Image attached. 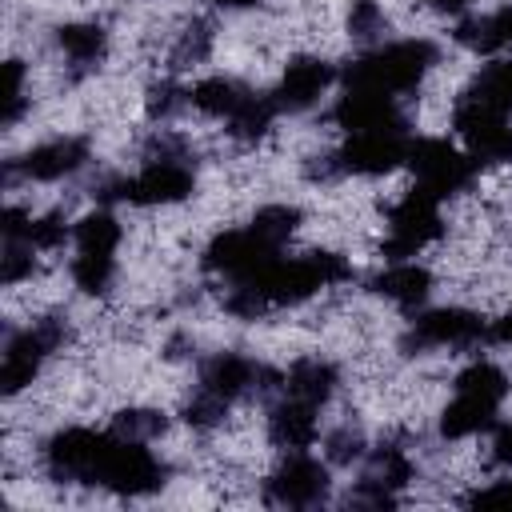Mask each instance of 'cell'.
Here are the masks:
<instances>
[{
    "mask_svg": "<svg viewBox=\"0 0 512 512\" xmlns=\"http://www.w3.org/2000/svg\"><path fill=\"white\" fill-rule=\"evenodd\" d=\"M488 340L492 344H512V308L500 312L496 320H488Z\"/></svg>",
    "mask_w": 512,
    "mask_h": 512,
    "instance_id": "d6a6232c",
    "label": "cell"
},
{
    "mask_svg": "<svg viewBox=\"0 0 512 512\" xmlns=\"http://www.w3.org/2000/svg\"><path fill=\"white\" fill-rule=\"evenodd\" d=\"M216 8H224V12H240V8H256L260 0H212Z\"/></svg>",
    "mask_w": 512,
    "mask_h": 512,
    "instance_id": "e575fe53",
    "label": "cell"
},
{
    "mask_svg": "<svg viewBox=\"0 0 512 512\" xmlns=\"http://www.w3.org/2000/svg\"><path fill=\"white\" fill-rule=\"evenodd\" d=\"M372 292L396 308H420L432 292V272L416 260H392L384 272L372 276Z\"/></svg>",
    "mask_w": 512,
    "mask_h": 512,
    "instance_id": "e0dca14e",
    "label": "cell"
},
{
    "mask_svg": "<svg viewBox=\"0 0 512 512\" xmlns=\"http://www.w3.org/2000/svg\"><path fill=\"white\" fill-rule=\"evenodd\" d=\"M436 60H440V52L428 36L384 40V44L368 48L364 56H356L340 72V80H344V88H368V92H384V96L400 100L404 92H412L432 72Z\"/></svg>",
    "mask_w": 512,
    "mask_h": 512,
    "instance_id": "6da1fadb",
    "label": "cell"
},
{
    "mask_svg": "<svg viewBox=\"0 0 512 512\" xmlns=\"http://www.w3.org/2000/svg\"><path fill=\"white\" fill-rule=\"evenodd\" d=\"M440 196L428 188H408L384 220V256L388 260H408L416 252H424L432 240L444 236V212H440Z\"/></svg>",
    "mask_w": 512,
    "mask_h": 512,
    "instance_id": "3957f363",
    "label": "cell"
},
{
    "mask_svg": "<svg viewBox=\"0 0 512 512\" xmlns=\"http://www.w3.org/2000/svg\"><path fill=\"white\" fill-rule=\"evenodd\" d=\"M56 44H60V52H64L68 64L92 68L108 52V32L100 24H92V20H76V24H60L56 28Z\"/></svg>",
    "mask_w": 512,
    "mask_h": 512,
    "instance_id": "44dd1931",
    "label": "cell"
},
{
    "mask_svg": "<svg viewBox=\"0 0 512 512\" xmlns=\"http://www.w3.org/2000/svg\"><path fill=\"white\" fill-rule=\"evenodd\" d=\"M164 412H156V408H124L116 420H112V432L116 436H124V440H156L160 432H164Z\"/></svg>",
    "mask_w": 512,
    "mask_h": 512,
    "instance_id": "4316f807",
    "label": "cell"
},
{
    "mask_svg": "<svg viewBox=\"0 0 512 512\" xmlns=\"http://www.w3.org/2000/svg\"><path fill=\"white\" fill-rule=\"evenodd\" d=\"M420 4H428V8H436V12H464L472 0H420Z\"/></svg>",
    "mask_w": 512,
    "mask_h": 512,
    "instance_id": "836d02e7",
    "label": "cell"
},
{
    "mask_svg": "<svg viewBox=\"0 0 512 512\" xmlns=\"http://www.w3.org/2000/svg\"><path fill=\"white\" fill-rule=\"evenodd\" d=\"M296 224H300V212H296L292 204H264V208L252 216L248 228H252L260 240H268L272 248H284V244L292 240Z\"/></svg>",
    "mask_w": 512,
    "mask_h": 512,
    "instance_id": "d4e9b609",
    "label": "cell"
},
{
    "mask_svg": "<svg viewBox=\"0 0 512 512\" xmlns=\"http://www.w3.org/2000/svg\"><path fill=\"white\" fill-rule=\"evenodd\" d=\"M464 100L480 104V108H492V112H512V60H492L476 72V80L468 84Z\"/></svg>",
    "mask_w": 512,
    "mask_h": 512,
    "instance_id": "7402d4cb",
    "label": "cell"
},
{
    "mask_svg": "<svg viewBox=\"0 0 512 512\" xmlns=\"http://www.w3.org/2000/svg\"><path fill=\"white\" fill-rule=\"evenodd\" d=\"M488 340V320L472 308H428L408 324V348L416 352H468Z\"/></svg>",
    "mask_w": 512,
    "mask_h": 512,
    "instance_id": "52a82bcc",
    "label": "cell"
},
{
    "mask_svg": "<svg viewBox=\"0 0 512 512\" xmlns=\"http://www.w3.org/2000/svg\"><path fill=\"white\" fill-rule=\"evenodd\" d=\"M492 460H496V464H512V420H508V424H496Z\"/></svg>",
    "mask_w": 512,
    "mask_h": 512,
    "instance_id": "1f68e13d",
    "label": "cell"
},
{
    "mask_svg": "<svg viewBox=\"0 0 512 512\" xmlns=\"http://www.w3.org/2000/svg\"><path fill=\"white\" fill-rule=\"evenodd\" d=\"M316 412H320L316 404H304V400L280 392V400L268 408V440H272L276 448H284V452H304V448H312L316 436H320Z\"/></svg>",
    "mask_w": 512,
    "mask_h": 512,
    "instance_id": "9a60e30c",
    "label": "cell"
},
{
    "mask_svg": "<svg viewBox=\"0 0 512 512\" xmlns=\"http://www.w3.org/2000/svg\"><path fill=\"white\" fill-rule=\"evenodd\" d=\"M408 480H412V460H408V452L404 448H396V444H380V448H372L368 452V460H364V476H360V488H356V504H392L396 500V492L400 488H408Z\"/></svg>",
    "mask_w": 512,
    "mask_h": 512,
    "instance_id": "4fadbf2b",
    "label": "cell"
},
{
    "mask_svg": "<svg viewBox=\"0 0 512 512\" xmlns=\"http://www.w3.org/2000/svg\"><path fill=\"white\" fill-rule=\"evenodd\" d=\"M92 484L112 488L120 496H144V492H156L164 484V464H160V456L144 440H124V436L112 432Z\"/></svg>",
    "mask_w": 512,
    "mask_h": 512,
    "instance_id": "8992f818",
    "label": "cell"
},
{
    "mask_svg": "<svg viewBox=\"0 0 512 512\" xmlns=\"http://www.w3.org/2000/svg\"><path fill=\"white\" fill-rule=\"evenodd\" d=\"M252 88L240 84L236 76H208V80H196L188 88V104L200 112V116H212L220 124H228L244 104H248Z\"/></svg>",
    "mask_w": 512,
    "mask_h": 512,
    "instance_id": "d6986e66",
    "label": "cell"
},
{
    "mask_svg": "<svg viewBox=\"0 0 512 512\" xmlns=\"http://www.w3.org/2000/svg\"><path fill=\"white\" fill-rule=\"evenodd\" d=\"M404 164L416 172V184L428 188V192H436L440 200H448L456 192H468L472 180H476V160L464 148H456V144H448L440 136L412 140Z\"/></svg>",
    "mask_w": 512,
    "mask_h": 512,
    "instance_id": "277c9868",
    "label": "cell"
},
{
    "mask_svg": "<svg viewBox=\"0 0 512 512\" xmlns=\"http://www.w3.org/2000/svg\"><path fill=\"white\" fill-rule=\"evenodd\" d=\"M64 336H68V328H64V320H56V316L32 320L28 328L12 332L8 344H4V360H0V384H4V396L24 392V388L36 380L40 364H44L52 352H60Z\"/></svg>",
    "mask_w": 512,
    "mask_h": 512,
    "instance_id": "5b68a950",
    "label": "cell"
},
{
    "mask_svg": "<svg viewBox=\"0 0 512 512\" xmlns=\"http://www.w3.org/2000/svg\"><path fill=\"white\" fill-rule=\"evenodd\" d=\"M328 464H320L308 452H288L280 468L264 480V500L276 508H312L328 496Z\"/></svg>",
    "mask_w": 512,
    "mask_h": 512,
    "instance_id": "30bf717a",
    "label": "cell"
},
{
    "mask_svg": "<svg viewBox=\"0 0 512 512\" xmlns=\"http://www.w3.org/2000/svg\"><path fill=\"white\" fill-rule=\"evenodd\" d=\"M120 240H124V228H120V220H116L108 208H96V212H88V216H80V220L72 224V244H76V252H104V256H116Z\"/></svg>",
    "mask_w": 512,
    "mask_h": 512,
    "instance_id": "603a6c76",
    "label": "cell"
},
{
    "mask_svg": "<svg viewBox=\"0 0 512 512\" xmlns=\"http://www.w3.org/2000/svg\"><path fill=\"white\" fill-rule=\"evenodd\" d=\"M88 164V144L80 136H56V140H44L36 144L32 152H24L12 168H20L28 180H64V176H76L80 168Z\"/></svg>",
    "mask_w": 512,
    "mask_h": 512,
    "instance_id": "5bb4252c",
    "label": "cell"
},
{
    "mask_svg": "<svg viewBox=\"0 0 512 512\" xmlns=\"http://www.w3.org/2000/svg\"><path fill=\"white\" fill-rule=\"evenodd\" d=\"M472 504H496V508H512V480H496L488 488H480L472 496Z\"/></svg>",
    "mask_w": 512,
    "mask_h": 512,
    "instance_id": "4dcf8cb0",
    "label": "cell"
},
{
    "mask_svg": "<svg viewBox=\"0 0 512 512\" xmlns=\"http://www.w3.org/2000/svg\"><path fill=\"white\" fill-rule=\"evenodd\" d=\"M360 456H364V440H360V432H352L348 424L328 436V460H332V464H352V460H360Z\"/></svg>",
    "mask_w": 512,
    "mask_h": 512,
    "instance_id": "f1b7e54d",
    "label": "cell"
},
{
    "mask_svg": "<svg viewBox=\"0 0 512 512\" xmlns=\"http://www.w3.org/2000/svg\"><path fill=\"white\" fill-rule=\"evenodd\" d=\"M116 280V256L104 252H76L72 256V284L88 296H104Z\"/></svg>",
    "mask_w": 512,
    "mask_h": 512,
    "instance_id": "cb8c5ba5",
    "label": "cell"
},
{
    "mask_svg": "<svg viewBox=\"0 0 512 512\" xmlns=\"http://www.w3.org/2000/svg\"><path fill=\"white\" fill-rule=\"evenodd\" d=\"M496 416H500V400H488L480 392H464L456 388V396L444 404L440 412V436L444 440H468V436H480L488 428H496Z\"/></svg>",
    "mask_w": 512,
    "mask_h": 512,
    "instance_id": "2e32d148",
    "label": "cell"
},
{
    "mask_svg": "<svg viewBox=\"0 0 512 512\" xmlns=\"http://www.w3.org/2000/svg\"><path fill=\"white\" fill-rule=\"evenodd\" d=\"M108 436L112 432H96V428H60L48 444H44V468L52 480L60 484H92L96 480V468L104 460V448H108Z\"/></svg>",
    "mask_w": 512,
    "mask_h": 512,
    "instance_id": "9c48e42d",
    "label": "cell"
},
{
    "mask_svg": "<svg viewBox=\"0 0 512 512\" xmlns=\"http://www.w3.org/2000/svg\"><path fill=\"white\" fill-rule=\"evenodd\" d=\"M180 108H188V88H180L172 80H160L148 88V116L152 120H172Z\"/></svg>",
    "mask_w": 512,
    "mask_h": 512,
    "instance_id": "83f0119b",
    "label": "cell"
},
{
    "mask_svg": "<svg viewBox=\"0 0 512 512\" xmlns=\"http://www.w3.org/2000/svg\"><path fill=\"white\" fill-rule=\"evenodd\" d=\"M456 44H464L476 56H492L512 48V4H500L484 16H472L456 28Z\"/></svg>",
    "mask_w": 512,
    "mask_h": 512,
    "instance_id": "ffe728a7",
    "label": "cell"
},
{
    "mask_svg": "<svg viewBox=\"0 0 512 512\" xmlns=\"http://www.w3.org/2000/svg\"><path fill=\"white\" fill-rule=\"evenodd\" d=\"M196 188L192 164L180 152L176 140H160V152L148 156V164L132 176H108L100 184V200H120V204H136V208H164V204H180L188 200Z\"/></svg>",
    "mask_w": 512,
    "mask_h": 512,
    "instance_id": "7a4b0ae2",
    "label": "cell"
},
{
    "mask_svg": "<svg viewBox=\"0 0 512 512\" xmlns=\"http://www.w3.org/2000/svg\"><path fill=\"white\" fill-rule=\"evenodd\" d=\"M384 32H388V16L376 0H352L348 8V36L360 40V44H384Z\"/></svg>",
    "mask_w": 512,
    "mask_h": 512,
    "instance_id": "484cf974",
    "label": "cell"
},
{
    "mask_svg": "<svg viewBox=\"0 0 512 512\" xmlns=\"http://www.w3.org/2000/svg\"><path fill=\"white\" fill-rule=\"evenodd\" d=\"M332 120L336 128L344 132H372V128H404V112H400V100L396 96H384V92H368V88H344L336 96V108H332Z\"/></svg>",
    "mask_w": 512,
    "mask_h": 512,
    "instance_id": "7c38bea8",
    "label": "cell"
},
{
    "mask_svg": "<svg viewBox=\"0 0 512 512\" xmlns=\"http://www.w3.org/2000/svg\"><path fill=\"white\" fill-rule=\"evenodd\" d=\"M336 384H340V372H336L332 360H324V356H300V360L284 372V388H280V392L320 408V404L332 400Z\"/></svg>",
    "mask_w": 512,
    "mask_h": 512,
    "instance_id": "ac0fdd59",
    "label": "cell"
},
{
    "mask_svg": "<svg viewBox=\"0 0 512 512\" xmlns=\"http://www.w3.org/2000/svg\"><path fill=\"white\" fill-rule=\"evenodd\" d=\"M408 124L404 128H372V132H348V140L332 152V172L352 176H384L408 160Z\"/></svg>",
    "mask_w": 512,
    "mask_h": 512,
    "instance_id": "ba28073f",
    "label": "cell"
},
{
    "mask_svg": "<svg viewBox=\"0 0 512 512\" xmlns=\"http://www.w3.org/2000/svg\"><path fill=\"white\" fill-rule=\"evenodd\" d=\"M24 108V64L8 60V88H4V124H16Z\"/></svg>",
    "mask_w": 512,
    "mask_h": 512,
    "instance_id": "f546056e",
    "label": "cell"
},
{
    "mask_svg": "<svg viewBox=\"0 0 512 512\" xmlns=\"http://www.w3.org/2000/svg\"><path fill=\"white\" fill-rule=\"evenodd\" d=\"M336 80H340V72L324 56H292L272 88V100L280 112H308L312 104H320V96Z\"/></svg>",
    "mask_w": 512,
    "mask_h": 512,
    "instance_id": "8fae6325",
    "label": "cell"
}]
</instances>
